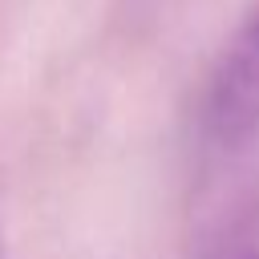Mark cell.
Returning <instances> with one entry per match:
<instances>
[{"label":"cell","instance_id":"cell-1","mask_svg":"<svg viewBox=\"0 0 259 259\" xmlns=\"http://www.w3.org/2000/svg\"><path fill=\"white\" fill-rule=\"evenodd\" d=\"M210 138L223 150H243L259 134V0L227 40L206 101Z\"/></svg>","mask_w":259,"mask_h":259},{"label":"cell","instance_id":"cell-2","mask_svg":"<svg viewBox=\"0 0 259 259\" xmlns=\"http://www.w3.org/2000/svg\"><path fill=\"white\" fill-rule=\"evenodd\" d=\"M255 259H259V255H255Z\"/></svg>","mask_w":259,"mask_h":259}]
</instances>
